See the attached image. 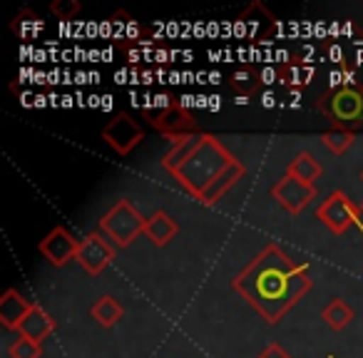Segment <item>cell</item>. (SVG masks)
Masks as SVG:
<instances>
[{
  "label": "cell",
  "mask_w": 363,
  "mask_h": 358,
  "mask_svg": "<svg viewBox=\"0 0 363 358\" xmlns=\"http://www.w3.org/2000/svg\"><path fill=\"white\" fill-rule=\"evenodd\" d=\"M313 286L306 267L296 264L279 244H267L237 276L232 289L264 318L279 323Z\"/></svg>",
  "instance_id": "cell-1"
},
{
  "label": "cell",
  "mask_w": 363,
  "mask_h": 358,
  "mask_svg": "<svg viewBox=\"0 0 363 358\" xmlns=\"http://www.w3.org/2000/svg\"><path fill=\"white\" fill-rule=\"evenodd\" d=\"M237 157L222 145V140H217L214 135L204 137V142L197 147L192 157H189L179 169L174 172V179L184 192H189L194 199H202V194L209 189V184L227 169Z\"/></svg>",
  "instance_id": "cell-2"
},
{
  "label": "cell",
  "mask_w": 363,
  "mask_h": 358,
  "mask_svg": "<svg viewBox=\"0 0 363 358\" xmlns=\"http://www.w3.org/2000/svg\"><path fill=\"white\" fill-rule=\"evenodd\" d=\"M313 110L321 112L331 127L356 132L358 127H363V90L356 85L331 87L316 97Z\"/></svg>",
  "instance_id": "cell-3"
},
{
  "label": "cell",
  "mask_w": 363,
  "mask_h": 358,
  "mask_svg": "<svg viewBox=\"0 0 363 358\" xmlns=\"http://www.w3.org/2000/svg\"><path fill=\"white\" fill-rule=\"evenodd\" d=\"M147 219L130 199H120L110 207V212L100 219V232L115 244L117 249H127L140 234H145Z\"/></svg>",
  "instance_id": "cell-4"
},
{
  "label": "cell",
  "mask_w": 363,
  "mask_h": 358,
  "mask_svg": "<svg viewBox=\"0 0 363 358\" xmlns=\"http://www.w3.org/2000/svg\"><path fill=\"white\" fill-rule=\"evenodd\" d=\"M142 115H145L147 125H150L152 130L169 137V140L182 137V135H192V132H202L197 120H194V115L182 105V102H172V105L162 107V110H150V107H145Z\"/></svg>",
  "instance_id": "cell-5"
},
{
  "label": "cell",
  "mask_w": 363,
  "mask_h": 358,
  "mask_svg": "<svg viewBox=\"0 0 363 358\" xmlns=\"http://www.w3.org/2000/svg\"><path fill=\"white\" fill-rule=\"evenodd\" d=\"M361 214H363L361 207H356V204L351 202V197L343 192H333L331 197L323 199L316 209V219L326 224L333 234H343L348 227H353V224L363 229Z\"/></svg>",
  "instance_id": "cell-6"
},
{
  "label": "cell",
  "mask_w": 363,
  "mask_h": 358,
  "mask_svg": "<svg viewBox=\"0 0 363 358\" xmlns=\"http://www.w3.org/2000/svg\"><path fill=\"white\" fill-rule=\"evenodd\" d=\"M117 247L105 237L102 232H90L85 239H80V249H77L75 262L85 269L90 276L102 274L112 262H115Z\"/></svg>",
  "instance_id": "cell-7"
},
{
  "label": "cell",
  "mask_w": 363,
  "mask_h": 358,
  "mask_svg": "<svg viewBox=\"0 0 363 358\" xmlns=\"http://www.w3.org/2000/svg\"><path fill=\"white\" fill-rule=\"evenodd\" d=\"M102 140H105L117 155L125 157L145 140V130H142L127 112H117V115L102 127Z\"/></svg>",
  "instance_id": "cell-8"
},
{
  "label": "cell",
  "mask_w": 363,
  "mask_h": 358,
  "mask_svg": "<svg viewBox=\"0 0 363 358\" xmlns=\"http://www.w3.org/2000/svg\"><path fill=\"white\" fill-rule=\"evenodd\" d=\"M272 197L277 199L289 214L296 217V214H301L303 209L316 199V187L301 182V179H296V177H289L286 172H284L281 179L272 187Z\"/></svg>",
  "instance_id": "cell-9"
},
{
  "label": "cell",
  "mask_w": 363,
  "mask_h": 358,
  "mask_svg": "<svg viewBox=\"0 0 363 358\" xmlns=\"http://www.w3.org/2000/svg\"><path fill=\"white\" fill-rule=\"evenodd\" d=\"M38 249H40V254L52 264V267L60 269V267H65L70 259L77 257L80 239H75V234H72L67 227L57 224V227H52L50 232L45 234V239H40Z\"/></svg>",
  "instance_id": "cell-10"
},
{
  "label": "cell",
  "mask_w": 363,
  "mask_h": 358,
  "mask_svg": "<svg viewBox=\"0 0 363 358\" xmlns=\"http://www.w3.org/2000/svg\"><path fill=\"white\" fill-rule=\"evenodd\" d=\"M204 137H207V132H192V135H182V137L169 140V150L162 157V167H164L169 174H174V172L197 152V147L204 142Z\"/></svg>",
  "instance_id": "cell-11"
},
{
  "label": "cell",
  "mask_w": 363,
  "mask_h": 358,
  "mask_svg": "<svg viewBox=\"0 0 363 358\" xmlns=\"http://www.w3.org/2000/svg\"><path fill=\"white\" fill-rule=\"evenodd\" d=\"M33 306H35V303L23 296L18 289H8V291L0 296V323L6 328H16L18 331L23 318L33 311Z\"/></svg>",
  "instance_id": "cell-12"
},
{
  "label": "cell",
  "mask_w": 363,
  "mask_h": 358,
  "mask_svg": "<svg viewBox=\"0 0 363 358\" xmlns=\"http://www.w3.org/2000/svg\"><path fill=\"white\" fill-rule=\"evenodd\" d=\"M274 21H277V18L267 11L264 3H252V6L239 16L237 30L247 38H264V33L274 28Z\"/></svg>",
  "instance_id": "cell-13"
},
{
  "label": "cell",
  "mask_w": 363,
  "mask_h": 358,
  "mask_svg": "<svg viewBox=\"0 0 363 358\" xmlns=\"http://www.w3.org/2000/svg\"><path fill=\"white\" fill-rule=\"evenodd\" d=\"M244 174H247V167H244L239 160H234L232 164H229L227 169H224L222 174H219L217 179H214V182L209 184V189L202 194V199H199V204H204V207H214V204H217L219 199H222L224 194H227L229 189H232L234 184H237Z\"/></svg>",
  "instance_id": "cell-14"
},
{
  "label": "cell",
  "mask_w": 363,
  "mask_h": 358,
  "mask_svg": "<svg viewBox=\"0 0 363 358\" xmlns=\"http://www.w3.org/2000/svg\"><path fill=\"white\" fill-rule=\"evenodd\" d=\"M18 331H21V336L43 343L52 331H55V318H52L50 313L40 306V303H35V306H33V311L23 318V323H21V328H18Z\"/></svg>",
  "instance_id": "cell-15"
},
{
  "label": "cell",
  "mask_w": 363,
  "mask_h": 358,
  "mask_svg": "<svg viewBox=\"0 0 363 358\" xmlns=\"http://www.w3.org/2000/svg\"><path fill=\"white\" fill-rule=\"evenodd\" d=\"M177 232H179V224H177L164 209H160V212H155L147 219L145 237H150V242L155 244V247H167V244L177 237Z\"/></svg>",
  "instance_id": "cell-16"
},
{
  "label": "cell",
  "mask_w": 363,
  "mask_h": 358,
  "mask_svg": "<svg viewBox=\"0 0 363 358\" xmlns=\"http://www.w3.org/2000/svg\"><path fill=\"white\" fill-rule=\"evenodd\" d=\"M286 174L296 177V179H301V182H306V184H313L318 177L323 174V167H321V162L311 155V152L303 150V152H298L291 162H289Z\"/></svg>",
  "instance_id": "cell-17"
},
{
  "label": "cell",
  "mask_w": 363,
  "mask_h": 358,
  "mask_svg": "<svg viewBox=\"0 0 363 358\" xmlns=\"http://www.w3.org/2000/svg\"><path fill=\"white\" fill-rule=\"evenodd\" d=\"M90 313L102 328H110V326H115L122 316H125V308H122V303L117 301L115 296L107 293V296H100L95 303H92Z\"/></svg>",
  "instance_id": "cell-18"
},
{
  "label": "cell",
  "mask_w": 363,
  "mask_h": 358,
  "mask_svg": "<svg viewBox=\"0 0 363 358\" xmlns=\"http://www.w3.org/2000/svg\"><path fill=\"white\" fill-rule=\"evenodd\" d=\"M232 90L237 92V97H252L259 92V85H262V75H259L254 67H239L237 72L229 80Z\"/></svg>",
  "instance_id": "cell-19"
},
{
  "label": "cell",
  "mask_w": 363,
  "mask_h": 358,
  "mask_svg": "<svg viewBox=\"0 0 363 358\" xmlns=\"http://www.w3.org/2000/svg\"><path fill=\"white\" fill-rule=\"evenodd\" d=\"M321 316H323V321L333 328V331H341V328H346L348 323H351L353 308L348 306L343 298H331V301L326 303V308L321 311Z\"/></svg>",
  "instance_id": "cell-20"
},
{
  "label": "cell",
  "mask_w": 363,
  "mask_h": 358,
  "mask_svg": "<svg viewBox=\"0 0 363 358\" xmlns=\"http://www.w3.org/2000/svg\"><path fill=\"white\" fill-rule=\"evenodd\" d=\"M43 28H45L43 26V21L30 11H21L16 16V21L11 23V30L16 33L18 38H33V35H38Z\"/></svg>",
  "instance_id": "cell-21"
},
{
  "label": "cell",
  "mask_w": 363,
  "mask_h": 358,
  "mask_svg": "<svg viewBox=\"0 0 363 358\" xmlns=\"http://www.w3.org/2000/svg\"><path fill=\"white\" fill-rule=\"evenodd\" d=\"M353 137H356V132L331 127V130H326V132L321 135V142L328 147V150L333 152V155H343V152H346L348 147L353 145Z\"/></svg>",
  "instance_id": "cell-22"
},
{
  "label": "cell",
  "mask_w": 363,
  "mask_h": 358,
  "mask_svg": "<svg viewBox=\"0 0 363 358\" xmlns=\"http://www.w3.org/2000/svg\"><path fill=\"white\" fill-rule=\"evenodd\" d=\"M311 77H313V67H301V65H296V62H286V65L279 70L281 85H291V87L308 85Z\"/></svg>",
  "instance_id": "cell-23"
},
{
  "label": "cell",
  "mask_w": 363,
  "mask_h": 358,
  "mask_svg": "<svg viewBox=\"0 0 363 358\" xmlns=\"http://www.w3.org/2000/svg\"><path fill=\"white\" fill-rule=\"evenodd\" d=\"M8 353L11 358H43V343L21 336L8 346Z\"/></svg>",
  "instance_id": "cell-24"
},
{
  "label": "cell",
  "mask_w": 363,
  "mask_h": 358,
  "mask_svg": "<svg viewBox=\"0 0 363 358\" xmlns=\"http://www.w3.org/2000/svg\"><path fill=\"white\" fill-rule=\"evenodd\" d=\"M82 6L77 0H52L50 3V13L60 21H72L75 16H80Z\"/></svg>",
  "instance_id": "cell-25"
},
{
  "label": "cell",
  "mask_w": 363,
  "mask_h": 358,
  "mask_svg": "<svg viewBox=\"0 0 363 358\" xmlns=\"http://www.w3.org/2000/svg\"><path fill=\"white\" fill-rule=\"evenodd\" d=\"M257 358H291V356H289V353L284 351V348L279 346V343H269V346L264 348V351L259 353Z\"/></svg>",
  "instance_id": "cell-26"
},
{
  "label": "cell",
  "mask_w": 363,
  "mask_h": 358,
  "mask_svg": "<svg viewBox=\"0 0 363 358\" xmlns=\"http://www.w3.org/2000/svg\"><path fill=\"white\" fill-rule=\"evenodd\" d=\"M326 52L331 55L333 62H338V65H343V50L338 45H326Z\"/></svg>",
  "instance_id": "cell-27"
},
{
  "label": "cell",
  "mask_w": 363,
  "mask_h": 358,
  "mask_svg": "<svg viewBox=\"0 0 363 358\" xmlns=\"http://www.w3.org/2000/svg\"><path fill=\"white\" fill-rule=\"evenodd\" d=\"M234 102H237V105H247L249 97H237V100H234Z\"/></svg>",
  "instance_id": "cell-28"
},
{
  "label": "cell",
  "mask_w": 363,
  "mask_h": 358,
  "mask_svg": "<svg viewBox=\"0 0 363 358\" xmlns=\"http://www.w3.org/2000/svg\"><path fill=\"white\" fill-rule=\"evenodd\" d=\"M361 212H363V204H361Z\"/></svg>",
  "instance_id": "cell-29"
},
{
  "label": "cell",
  "mask_w": 363,
  "mask_h": 358,
  "mask_svg": "<svg viewBox=\"0 0 363 358\" xmlns=\"http://www.w3.org/2000/svg\"><path fill=\"white\" fill-rule=\"evenodd\" d=\"M361 179H363V172H361Z\"/></svg>",
  "instance_id": "cell-30"
},
{
  "label": "cell",
  "mask_w": 363,
  "mask_h": 358,
  "mask_svg": "<svg viewBox=\"0 0 363 358\" xmlns=\"http://www.w3.org/2000/svg\"><path fill=\"white\" fill-rule=\"evenodd\" d=\"M361 90H363V85H361Z\"/></svg>",
  "instance_id": "cell-31"
},
{
  "label": "cell",
  "mask_w": 363,
  "mask_h": 358,
  "mask_svg": "<svg viewBox=\"0 0 363 358\" xmlns=\"http://www.w3.org/2000/svg\"><path fill=\"white\" fill-rule=\"evenodd\" d=\"M331 358H333V356H331Z\"/></svg>",
  "instance_id": "cell-32"
}]
</instances>
